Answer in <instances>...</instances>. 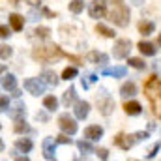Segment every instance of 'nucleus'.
Returning <instances> with one entry per match:
<instances>
[{"label": "nucleus", "instance_id": "nucleus-1", "mask_svg": "<svg viewBox=\"0 0 161 161\" xmlns=\"http://www.w3.org/2000/svg\"><path fill=\"white\" fill-rule=\"evenodd\" d=\"M144 96L150 99L154 114L161 118V80L154 75L144 82Z\"/></svg>", "mask_w": 161, "mask_h": 161}, {"label": "nucleus", "instance_id": "nucleus-2", "mask_svg": "<svg viewBox=\"0 0 161 161\" xmlns=\"http://www.w3.org/2000/svg\"><path fill=\"white\" fill-rule=\"evenodd\" d=\"M64 54V51L54 45V43H45V45H38L34 51H32V58L36 62H45V64H51V62H56L60 60Z\"/></svg>", "mask_w": 161, "mask_h": 161}, {"label": "nucleus", "instance_id": "nucleus-3", "mask_svg": "<svg viewBox=\"0 0 161 161\" xmlns=\"http://www.w3.org/2000/svg\"><path fill=\"white\" fill-rule=\"evenodd\" d=\"M150 137V131H137V133H131V135H125V133H118L114 139H113V142L122 148V150H129V148H133L137 142H142V141H146Z\"/></svg>", "mask_w": 161, "mask_h": 161}, {"label": "nucleus", "instance_id": "nucleus-4", "mask_svg": "<svg viewBox=\"0 0 161 161\" xmlns=\"http://www.w3.org/2000/svg\"><path fill=\"white\" fill-rule=\"evenodd\" d=\"M109 19L120 28H125L129 25V8L124 4V0H113V9L109 11Z\"/></svg>", "mask_w": 161, "mask_h": 161}, {"label": "nucleus", "instance_id": "nucleus-5", "mask_svg": "<svg viewBox=\"0 0 161 161\" xmlns=\"http://www.w3.org/2000/svg\"><path fill=\"white\" fill-rule=\"evenodd\" d=\"M96 103H97V109H99V113L103 116H109L114 111V99L111 97V94H109L107 88H101L96 94Z\"/></svg>", "mask_w": 161, "mask_h": 161}, {"label": "nucleus", "instance_id": "nucleus-6", "mask_svg": "<svg viewBox=\"0 0 161 161\" xmlns=\"http://www.w3.org/2000/svg\"><path fill=\"white\" fill-rule=\"evenodd\" d=\"M129 51H131V41L129 40H118L114 43V47H113V56L114 58H127L129 56Z\"/></svg>", "mask_w": 161, "mask_h": 161}, {"label": "nucleus", "instance_id": "nucleus-7", "mask_svg": "<svg viewBox=\"0 0 161 161\" xmlns=\"http://www.w3.org/2000/svg\"><path fill=\"white\" fill-rule=\"evenodd\" d=\"M58 125H60V129H62L64 133H68V135H75V133H77V122H75V118H71L69 114H60Z\"/></svg>", "mask_w": 161, "mask_h": 161}, {"label": "nucleus", "instance_id": "nucleus-8", "mask_svg": "<svg viewBox=\"0 0 161 161\" xmlns=\"http://www.w3.org/2000/svg\"><path fill=\"white\" fill-rule=\"evenodd\" d=\"M25 90H28L32 96L45 94V82L41 79H26L25 80Z\"/></svg>", "mask_w": 161, "mask_h": 161}, {"label": "nucleus", "instance_id": "nucleus-9", "mask_svg": "<svg viewBox=\"0 0 161 161\" xmlns=\"http://www.w3.org/2000/svg\"><path fill=\"white\" fill-rule=\"evenodd\" d=\"M88 13H90L92 19H101L107 13V4L103 0H94L90 4V8H88Z\"/></svg>", "mask_w": 161, "mask_h": 161}, {"label": "nucleus", "instance_id": "nucleus-10", "mask_svg": "<svg viewBox=\"0 0 161 161\" xmlns=\"http://www.w3.org/2000/svg\"><path fill=\"white\" fill-rule=\"evenodd\" d=\"M41 148H43V156H45V159H47V161L56 159V156H54V150H56V141H54L53 137H47V139H43V144H41Z\"/></svg>", "mask_w": 161, "mask_h": 161}, {"label": "nucleus", "instance_id": "nucleus-11", "mask_svg": "<svg viewBox=\"0 0 161 161\" xmlns=\"http://www.w3.org/2000/svg\"><path fill=\"white\" fill-rule=\"evenodd\" d=\"M86 58H88V62L97 64V66H105V64L109 62V56H107L105 53H99V51H90V53L86 54Z\"/></svg>", "mask_w": 161, "mask_h": 161}, {"label": "nucleus", "instance_id": "nucleus-12", "mask_svg": "<svg viewBox=\"0 0 161 161\" xmlns=\"http://www.w3.org/2000/svg\"><path fill=\"white\" fill-rule=\"evenodd\" d=\"M84 137L88 141H99L103 137V127L101 125H90L84 129Z\"/></svg>", "mask_w": 161, "mask_h": 161}, {"label": "nucleus", "instance_id": "nucleus-13", "mask_svg": "<svg viewBox=\"0 0 161 161\" xmlns=\"http://www.w3.org/2000/svg\"><path fill=\"white\" fill-rule=\"evenodd\" d=\"M75 116L79 118V120H84L86 116H88V113H90V103L88 101H75Z\"/></svg>", "mask_w": 161, "mask_h": 161}, {"label": "nucleus", "instance_id": "nucleus-14", "mask_svg": "<svg viewBox=\"0 0 161 161\" xmlns=\"http://www.w3.org/2000/svg\"><path fill=\"white\" fill-rule=\"evenodd\" d=\"M124 111H125V114H129V116H139V114L142 113V105H141L139 101H127V103L124 105Z\"/></svg>", "mask_w": 161, "mask_h": 161}, {"label": "nucleus", "instance_id": "nucleus-15", "mask_svg": "<svg viewBox=\"0 0 161 161\" xmlns=\"http://www.w3.org/2000/svg\"><path fill=\"white\" fill-rule=\"evenodd\" d=\"M25 114H26V107H25V103H15L13 105V109L9 111V118H13V120H21V118H25Z\"/></svg>", "mask_w": 161, "mask_h": 161}, {"label": "nucleus", "instance_id": "nucleus-16", "mask_svg": "<svg viewBox=\"0 0 161 161\" xmlns=\"http://www.w3.org/2000/svg\"><path fill=\"white\" fill-rule=\"evenodd\" d=\"M125 73H127L125 68H105V69L101 71V75H105V77H114V79L125 77Z\"/></svg>", "mask_w": 161, "mask_h": 161}, {"label": "nucleus", "instance_id": "nucleus-17", "mask_svg": "<svg viewBox=\"0 0 161 161\" xmlns=\"http://www.w3.org/2000/svg\"><path fill=\"white\" fill-rule=\"evenodd\" d=\"M2 88L8 90V92H13V90L17 88V79H15V75L4 73V77H2Z\"/></svg>", "mask_w": 161, "mask_h": 161}, {"label": "nucleus", "instance_id": "nucleus-18", "mask_svg": "<svg viewBox=\"0 0 161 161\" xmlns=\"http://www.w3.org/2000/svg\"><path fill=\"white\" fill-rule=\"evenodd\" d=\"M77 101V90H75V86H69L66 92H64V96H62V103L66 105V107H69L71 103H75Z\"/></svg>", "mask_w": 161, "mask_h": 161}, {"label": "nucleus", "instance_id": "nucleus-19", "mask_svg": "<svg viewBox=\"0 0 161 161\" xmlns=\"http://www.w3.org/2000/svg\"><path fill=\"white\" fill-rule=\"evenodd\" d=\"M137 94V84L135 82H124L122 84V88H120V96L122 97H133Z\"/></svg>", "mask_w": 161, "mask_h": 161}, {"label": "nucleus", "instance_id": "nucleus-20", "mask_svg": "<svg viewBox=\"0 0 161 161\" xmlns=\"http://www.w3.org/2000/svg\"><path fill=\"white\" fill-rule=\"evenodd\" d=\"M139 51L144 54V56H156V53H158V49H156V45H152V43H148V41H139Z\"/></svg>", "mask_w": 161, "mask_h": 161}, {"label": "nucleus", "instance_id": "nucleus-21", "mask_svg": "<svg viewBox=\"0 0 161 161\" xmlns=\"http://www.w3.org/2000/svg\"><path fill=\"white\" fill-rule=\"evenodd\" d=\"M9 25H11V28H13L15 32H21L23 26H25V19H23L19 13H11V15H9Z\"/></svg>", "mask_w": 161, "mask_h": 161}, {"label": "nucleus", "instance_id": "nucleus-22", "mask_svg": "<svg viewBox=\"0 0 161 161\" xmlns=\"http://www.w3.org/2000/svg\"><path fill=\"white\" fill-rule=\"evenodd\" d=\"M41 79L45 80L47 84H51V86H56V84L60 82V79L56 77V73H54L53 69H43V73H41Z\"/></svg>", "mask_w": 161, "mask_h": 161}, {"label": "nucleus", "instance_id": "nucleus-23", "mask_svg": "<svg viewBox=\"0 0 161 161\" xmlns=\"http://www.w3.org/2000/svg\"><path fill=\"white\" fill-rule=\"evenodd\" d=\"M154 30H156V25L152 21H141L139 23V32L142 36H150V34H154Z\"/></svg>", "mask_w": 161, "mask_h": 161}, {"label": "nucleus", "instance_id": "nucleus-24", "mask_svg": "<svg viewBox=\"0 0 161 161\" xmlns=\"http://www.w3.org/2000/svg\"><path fill=\"white\" fill-rule=\"evenodd\" d=\"M15 146H17V150L28 154V152L34 148V142H32L30 139H17V141H15Z\"/></svg>", "mask_w": 161, "mask_h": 161}, {"label": "nucleus", "instance_id": "nucleus-25", "mask_svg": "<svg viewBox=\"0 0 161 161\" xmlns=\"http://www.w3.org/2000/svg\"><path fill=\"white\" fill-rule=\"evenodd\" d=\"M15 122H17V124H15V127H13V129H15V133H21V135H23V133H30V131H32V127L25 122V118L15 120Z\"/></svg>", "mask_w": 161, "mask_h": 161}, {"label": "nucleus", "instance_id": "nucleus-26", "mask_svg": "<svg viewBox=\"0 0 161 161\" xmlns=\"http://www.w3.org/2000/svg\"><path fill=\"white\" fill-rule=\"evenodd\" d=\"M96 32L97 34H101V36H105V38H114V30H111L109 26H105V25H96Z\"/></svg>", "mask_w": 161, "mask_h": 161}, {"label": "nucleus", "instance_id": "nucleus-27", "mask_svg": "<svg viewBox=\"0 0 161 161\" xmlns=\"http://www.w3.org/2000/svg\"><path fill=\"white\" fill-rule=\"evenodd\" d=\"M43 107H45L47 111H56V107H58L56 97H54V96H47V97L43 99Z\"/></svg>", "mask_w": 161, "mask_h": 161}, {"label": "nucleus", "instance_id": "nucleus-28", "mask_svg": "<svg viewBox=\"0 0 161 161\" xmlns=\"http://www.w3.org/2000/svg\"><path fill=\"white\" fill-rule=\"evenodd\" d=\"M77 148L80 150V154H84V156L94 152V146H92L88 141H77Z\"/></svg>", "mask_w": 161, "mask_h": 161}, {"label": "nucleus", "instance_id": "nucleus-29", "mask_svg": "<svg viewBox=\"0 0 161 161\" xmlns=\"http://www.w3.org/2000/svg\"><path fill=\"white\" fill-rule=\"evenodd\" d=\"M82 9H84V0H71V2H69V11H71V13L77 15Z\"/></svg>", "mask_w": 161, "mask_h": 161}, {"label": "nucleus", "instance_id": "nucleus-30", "mask_svg": "<svg viewBox=\"0 0 161 161\" xmlns=\"http://www.w3.org/2000/svg\"><path fill=\"white\" fill-rule=\"evenodd\" d=\"M34 36H36V38H41V40H47V38L51 36V30H49L47 26H40V28L34 30Z\"/></svg>", "mask_w": 161, "mask_h": 161}, {"label": "nucleus", "instance_id": "nucleus-31", "mask_svg": "<svg viewBox=\"0 0 161 161\" xmlns=\"http://www.w3.org/2000/svg\"><path fill=\"white\" fill-rule=\"evenodd\" d=\"M73 77H77V68H66L62 71V79L64 80H69V79H73Z\"/></svg>", "mask_w": 161, "mask_h": 161}, {"label": "nucleus", "instance_id": "nucleus-32", "mask_svg": "<svg viewBox=\"0 0 161 161\" xmlns=\"http://www.w3.org/2000/svg\"><path fill=\"white\" fill-rule=\"evenodd\" d=\"M11 54H13V51H11L9 45H0V58L2 60H8Z\"/></svg>", "mask_w": 161, "mask_h": 161}, {"label": "nucleus", "instance_id": "nucleus-33", "mask_svg": "<svg viewBox=\"0 0 161 161\" xmlns=\"http://www.w3.org/2000/svg\"><path fill=\"white\" fill-rule=\"evenodd\" d=\"M129 66H133L135 69H144L146 68V64H144V60H141V58H129V62H127Z\"/></svg>", "mask_w": 161, "mask_h": 161}, {"label": "nucleus", "instance_id": "nucleus-34", "mask_svg": "<svg viewBox=\"0 0 161 161\" xmlns=\"http://www.w3.org/2000/svg\"><path fill=\"white\" fill-rule=\"evenodd\" d=\"M96 80H97V75H94V73H92V75L82 77V88H84V90H88V88H90V84H92V82H96Z\"/></svg>", "mask_w": 161, "mask_h": 161}, {"label": "nucleus", "instance_id": "nucleus-35", "mask_svg": "<svg viewBox=\"0 0 161 161\" xmlns=\"http://www.w3.org/2000/svg\"><path fill=\"white\" fill-rule=\"evenodd\" d=\"M159 148H161V139L158 141V142H156V144H154V146H152V148H150V150H148V156H146V158H148V159H154V158L158 156Z\"/></svg>", "mask_w": 161, "mask_h": 161}, {"label": "nucleus", "instance_id": "nucleus-36", "mask_svg": "<svg viewBox=\"0 0 161 161\" xmlns=\"http://www.w3.org/2000/svg\"><path fill=\"white\" fill-rule=\"evenodd\" d=\"M54 141H56V144H71V142H73V141L69 139V135H68V133H62V135H58Z\"/></svg>", "mask_w": 161, "mask_h": 161}, {"label": "nucleus", "instance_id": "nucleus-37", "mask_svg": "<svg viewBox=\"0 0 161 161\" xmlns=\"http://www.w3.org/2000/svg\"><path fill=\"white\" fill-rule=\"evenodd\" d=\"M9 107V97L8 96H0V113H4Z\"/></svg>", "mask_w": 161, "mask_h": 161}, {"label": "nucleus", "instance_id": "nucleus-38", "mask_svg": "<svg viewBox=\"0 0 161 161\" xmlns=\"http://www.w3.org/2000/svg\"><path fill=\"white\" fill-rule=\"evenodd\" d=\"M6 38H9V26L0 25V40H6Z\"/></svg>", "mask_w": 161, "mask_h": 161}, {"label": "nucleus", "instance_id": "nucleus-39", "mask_svg": "<svg viewBox=\"0 0 161 161\" xmlns=\"http://www.w3.org/2000/svg\"><path fill=\"white\" fill-rule=\"evenodd\" d=\"M96 156H97L99 159H109V150H105V148H99V150H96Z\"/></svg>", "mask_w": 161, "mask_h": 161}, {"label": "nucleus", "instance_id": "nucleus-40", "mask_svg": "<svg viewBox=\"0 0 161 161\" xmlns=\"http://www.w3.org/2000/svg\"><path fill=\"white\" fill-rule=\"evenodd\" d=\"M40 19V13L38 11H30L28 13V21H38Z\"/></svg>", "mask_w": 161, "mask_h": 161}, {"label": "nucleus", "instance_id": "nucleus-41", "mask_svg": "<svg viewBox=\"0 0 161 161\" xmlns=\"http://www.w3.org/2000/svg\"><path fill=\"white\" fill-rule=\"evenodd\" d=\"M41 13H43V15H47V17H56V13H54V11H51V9H47V8H43V9H41Z\"/></svg>", "mask_w": 161, "mask_h": 161}, {"label": "nucleus", "instance_id": "nucleus-42", "mask_svg": "<svg viewBox=\"0 0 161 161\" xmlns=\"http://www.w3.org/2000/svg\"><path fill=\"white\" fill-rule=\"evenodd\" d=\"M152 68H154V71H156V73H161V60L154 62V66H152Z\"/></svg>", "mask_w": 161, "mask_h": 161}, {"label": "nucleus", "instance_id": "nucleus-43", "mask_svg": "<svg viewBox=\"0 0 161 161\" xmlns=\"http://www.w3.org/2000/svg\"><path fill=\"white\" fill-rule=\"evenodd\" d=\"M36 118L41 120V122H45V120H47V114H45V113H38V114H36Z\"/></svg>", "mask_w": 161, "mask_h": 161}, {"label": "nucleus", "instance_id": "nucleus-44", "mask_svg": "<svg viewBox=\"0 0 161 161\" xmlns=\"http://www.w3.org/2000/svg\"><path fill=\"white\" fill-rule=\"evenodd\" d=\"M129 2H131L133 6H142V4H144V0H129Z\"/></svg>", "mask_w": 161, "mask_h": 161}, {"label": "nucleus", "instance_id": "nucleus-45", "mask_svg": "<svg viewBox=\"0 0 161 161\" xmlns=\"http://www.w3.org/2000/svg\"><path fill=\"white\" fill-rule=\"evenodd\" d=\"M26 2H28L30 6H34V8H36V6H40V2H41V0H26Z\"/></svg>", "mask_w": 161, "mask_h": 161}, {"label": "nucleus", "instance_id": "nucleus-46", "mask_svg": "<svg viewBox=\"0 0 161 161\" xmlns=\"http://www.w3.org/2000/svg\"><path fill=\"white\" fill-rule=\"evenodd\" d=\"M4 73H6V66H4V64H0V77H2Z\"/></svg>", "mask_w": 161, "mask_h": 161}, {"label": "nucleus", "instance_id": "nucleus-47", "mask_svg": "<svg viewBox=\"0 0 161 161\" xmlns=\"http://www.w3.org/2000/svg\"><path fill=\"white\" fill-rule=\"evenodd\" d=\"M4 150V142H2V139H0V152Z\"/></svg>", "mask_w": 161, "mask_h": 161}, {"label": "nucleus", "instance_id": "nucleus-48", "mask_svg": "<svg viewBox=\"0 0 161 161\" xmlns=\"http://www.w3.org/2000/svg\"><path fill=\"white\" fill-rule=\"evenodd\" d=\"M158 41H159V45H161V34H159V36H158Z\"/></svg>", "mask_w": 161, "mask_h": 161}, {"label": "nucleus", "instance_id": "nucleus-49", "mask_svg": "<svg viewBox=\"0 0 161 161\" xmlns=\"http://www.w3.org/2000/svg\"><path fill=\"white\" fill-rule=\"evenodd\" d=\"M0 129H2V124H0Z\"/></svg>", "mask_w": 161, "mask_h": 161}]
</instances>
